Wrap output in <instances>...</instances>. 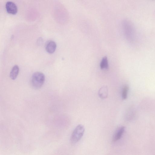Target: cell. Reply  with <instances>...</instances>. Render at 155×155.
Masks as SVG:
<instances>
[{"mask_svg":"<svg viewBox=\"0 0 155 155\" xmlns=\"http://www.w3.org/2000/svg\"><path fill=\"white\" fill-rule=\"evenodd\" d=\"M45 81L44 75L41 72H37L33 75L31 78V83L33 88L39 89L42 87Z\"/></svg>","mask_w":155,"mask_h":155,"instance_id":"6da1fadb","label":"cell"},{"mask_svg":"<svg viewBox=\"0 0 155 155\" xmlns=\"http://www.w3.org/2000/svg\"><path fill=\"white\" fill-rule=\"evenodd\" d=\"M85 132L84 127L82 124H79L75 128L72 133L71 140L73 144H75L80 140Z\"/></svg>","mask_w":155,"mask_h":155,"instance_id":"7a4b0ae2","label":"cell"},{"mask_svg":"<svg viewBox=\"0 0 155 155\" xmlns=\"http://www.w3.org/2000/svg\"><path fill=\"white\" fill-rule=\"evenodd\" d=\"M124 31L126 36L132 39L134 36V29L132 23L128 19L124 20L122 23Z\"/></svg>","mask_w":155,"mask_h":155,"instance_id":"3957f363","label":"cell"},{"mask_svg":"<svg viewBox=\"0 0 155 155\" xmlns=\"http://www.w3.org/2000/svg\"><path fill=\"white\" fill-rule=\"evenodd\" d=\"M6 8L7 12L9 14L15 15L18 11L16 5L12 2H7L6 5Z\"/></svg>","mask_w":155,"mask_h":155,"instance_id":"277c9868","label":"cell"},{"mask_svg":"<svg viewBox=\"0 0 155 155\" xmlns=\"http://www.w3.org/2000/svg\"><path fill=\"white\" fill-rule=\"evenodd\" d=\"M57 48V44L55 42L53 41H50L47 44L46 50L47 52L49 54H52L55 51Z\"/></svg>","mask_w":155,"mask_h":155,"instance_id":"5b68a950","label":"cell"},{"mask_svg":"<svg viewBox=\"0 0 155 155\" xmlns=\"http://www.w3.org/2000/svg\"><path fill=\"white\" fill-rule=\"evenodd\" d=\"M125 129V127H122L118 129L114 136L113 140V141H117L121 138L124 132Z\"/></svg>","mask_w":155,"mask_h":155,"instance_id":"8992f818","label":"cell"},{"mask_svg":"<svg viewBox=\"0 0 155 155\" xmlns=\"http://www.w3.org/2000/svg\"><path fill=\"white\" fill-rule=\"evenodd\" d=\"M99 96L102 99H106L108 95V89L107 86H103L100 89L98 92Z\"/></svg>","mask_w":155,"mask_h":155,"instance_id":"52a82bcc","label":"cell"},{"mask_svg":"<svg viewBox=\"0 0 155 155\" xmlns=\"http://www.w3.org/2000/svg\"><path fill=\"white\" fill-rule=\"evenodd\" d=\"M19 71V67L16 65L14 66L11 69L10 73V77L13 80L15 79L17 77Z\"/></svg>","mask_w":155,"mask_h":155,"instance_id":"ba28073f","label":"cell"},{"mask_svg":"<svg viewBox=\"0 0 155 155\" xmlns=\"http://www.w3.org/2000/svg\"><path fill=\"white\" fill-rule=\"evenodd\" d=\"M101 69H108V64L107 58L106 57H104L100 65Z\"/></svg>","mask_w":155,"mask_h":155,"instance_id":"9c48e42d","label":"cell"},{"mask_svg":"<svg viewBox=\"0 0 155 155\" xmlns=\"http://www.w3.org/2000/svg\"><path fill=\"white\" fill-rule=\"evenodd\" d=\"M128 89L129 88L127 86H125L123 87L122 92V97L123 99L127 98Z\"/></svg>","mask_w":155,"mask_h":155,"instance_id":"30bf717a","label":"cell"},{"mask_svg":"<svg viewBox=\"0 0 155 155\" xmlns=\"http://www.w3.org/2000/svg\"><path fill=\"white\" fill-rule=\"evenodd\" d=\"M38 43H39V44H41L43 42V39L41 38H39L38 41Z\"/></svg>","mask_w":155,"mask_h":155,"instance_id":"8fae6325","label":"cell"}]
</instances>
